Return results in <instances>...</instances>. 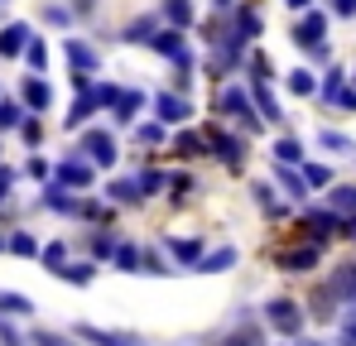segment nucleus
I'll return each mask as SVG.
<instances>
[{
  "mask_svg": "<svg viewBox=\"0 0 356 346\" xmlns=\"http://www.w3.org/2000/svg\"><path fill=\"white\" fill-rule=\"evenodd\" d=\"M44 207H54V212H77V197H67V188L54 183V188H44Z\"/></svg>",
  "mask_w": 356,
  "mask_h": 346,
  "instance_id": "27",
  "label": "nucleus"
},
{
  "mask_svg": "<svg viewBox=\"0 0 356 346\" xmlns=\"http://www.w3.org/2000/svg\"><path fill=\"white\" fill-rule=\"evenodd\" d=\"M5 250H10V255H39L34 236H24V231H19V236H10V240H5Z\"/></svg>",
  "mask_w": 356,
  "mask_h": 346,
  "instance_id": "42",
  "label": "nucleus"
},
{
  "mask_svg": "<svg viewBox=\"0 0 356 346\" xmlns=\"http://www.w3.org/2000/svg\"><path fill=\"white\" fill-rule=\"evenodd\" d=\"M135 140H140V145H164V125H159V120H149V125H140V130H135Z\"/></svg>",
  "mask_w": 356,
  "mask_h": 346,
  "instance_id": "44",
  "label": "nucleus"
},
{
  "mask_svg": "<svg viewBox=\"0 0 356 346\" xmlns=\"http://www.w3.org/2000/svg\"><path fill=\"white\" fill-rule=\"evenodd\" d=\"M250 77L255 82H270V58L265 53H250Z\"/></svg>",
  "mask_w": 356,
  "mask_h": 346,
  "instance_id": "49",
  "label": "nucleus"
},
{
  "mask_svg": "<svg viewBox=\"0 0 356 346\" xmlns=\"http://www.w3.org/2000/svg\"><path fill=\"white\" fill-rule=\"evenodd\" d=\"M217 111H222V115H236V120L245 125V130H250V135H255V130L265 125V120L255 115V106H250V97H245L241 87H222V97H217Z\"/></svg>",
  "mask_w": 356,
  "mask_h": 346,
  "instance_id": "4",
  "label": "nucleus"
},
{
  "mask_svg": "<svg viewBox=\"0 0 356 346\" xmlns=\"http://www.w3.org/2000/svg\"><path fill=\"white\" fill-rule=\"evenodd\" d=\"M303 231H308V245H323V240H332V236H342V217L327 207V212H308L303 217Z\"/></svg>",
  "mask_w": 356,
  "mask_h": 346,
  "instance_id": "6",
  "label": "nucleus"
},
{
  "mask_svg": "<svg viewBox=\"0 0 356 346\" xmlns=\"http://www.w3.org/2000/svg\"><path fill=\"white\" fill-rule=\"evenodd\" d=\"M236 34H241V39H255V34H260V15H255V5H241V10H236Z\"/></svg>",
  "mask_w": 356,
  "mask_h": 346,
  "instance_id": "32",
  "label": "nucleus"
},
{
  "mask_svg": "<svg viewBox=\"0 0 356 346\" xmlns=\"http://www.w3.org/2000/svg\"><path fill=\"white\" fill-rule=\"evenodd\" d=\"M332 15H342V19H352V15H356V0H332Z\"/></svg>",
  "mask_w": 356,
  "mask_h": 346,
  "instance_id": "55",
  "label": "nucleus"
},
{
  "mask_svg": "<svg viewBox=\"0 0 356 346\" xmlns=\"http://www.w3.org/2000/svg\"><path fill=\"white\" fill-rule=\"evenodd\" d=\"M111 260H116V270H130V274H140V250H135V245H120V240H116Z\"/></svg>",
  "mask_w": 356,
  "mask_h": 346,
  "instance_id": "35",
  "label": "nucleus"
},
{
  "mask_svg": "<svg viewBox=\"0 0 356 346\" xmlns=\"http://www.w3.org/2000/svg\"><path fill=\"white\" fill-rule=\"evenodd\" d=\"M19 135H24V145H29V149H39V145H44V125H39L34 115H24V120H19Z\"/></svg>",
  "mask_w": 356,
  "mask_h": 346,
  "instance_id": "40",
  "label": "nucleus"
},
{
  "mask_svg": "<svg viewBox=\"0 0 356 346\" xmlns=\"http://www.w3.org/2000/svg\"><path fill=\"white\" fill-rule=\"evenodd\" d=\"M327 202H332V212H337V217H356V188H352V183L332 188V197H327Z\"/></svg>",
  "mask_w": 356,
  "mask_h": 346,
  "instance_id": "25",
  "label": "nucleus"
},
{
  "mask_svg": "<svg viewBox=\"0 0 356 346\" xmlns=\"http://www.w3.org/2000/svg\"><path fill=\"white\" fill-rule=\"evenodd\" d=\"M337 346H356V308L342 318V332H337Z\"/></svg>",
  "mask_w": 356,
  "mask_h": 346,
  "instance_id": "48",
  "label": "nucleus"
},
{
  "mask_svg": "<svg viewBox=\"0 0 356 346\" xmlns=\"http://www.w3.org/2000/svg\"><path fill=\"white\" fill-rule=\"evenodd\" d=\"M265 327L280 332V337H298L303 332V308L294 298H270L265 303Z\"/></svg>",
  "mask_w": 356,
  "mask_h": 346,
  "instance_id": "1",
  "label": "nucleus"
},
{
  "mask_svg": "<svg viewBox=\"0 0 356 346\" xmlns=\"http://www.w3.org/2000/svg\"><path fill=\"white\" fill-rule=\"evenodd\" d=\"M275 159H280V164H289V169H294L298 159H303V145H298V140H275Z\"/></svg>",
  "mask_w": 356,
  "mask_h": 346,
  "instance_id": "37",
  "label": "nucleus"
},
{
  "mask_svg": "<svg viewBox=\"0 0 356 346\" xmlns=\"http://www.w3.org/2000/svg\"><path fill=\"white\" fill-rule=\"evenodd\" d=\"M0 250H5V236H0Z\"/></svg>",
  "mask_w": 356,
  "mask_h": 346,
  "instance_id": "60",
  "label": "nucleus"
},
{
  "mask_svg": "<svg viewBox=\"0 0 356 346\" xmlns=\"http://www.w3.org/2000/svg\"><path fill=\"white\" fill-rule=\"evenodd\" d=\"M303 183H308V188H327V183H332V169H323V164H308V169H303Z\"/></svg>",
  "mask_w": 356,
  "mask_h": 346,
  "instance_id": "43",
  "label": "nucleus"
},
{
  "mask_svg": "<svg viewBox=\"0 0 356 346\" xmlns=\"http://www.w3.org/2000/svg\"><path fill=\"white\" fill-rule=\"evenodd\" d=\"M332 101H337L342 111H356V87H337V92H332Z\"/></svg>",
  "mask_w": 356,
  "mask_h": 346,
  "instance_id": "52",
  "label": "nucleus"
},
{
  "mask_svg": "<svg viewBox=\"0 0 356 346\" xmlns=\"http://www.w3.org/2000/svg\"><path fill=\"white\" fill-rule=\"evenodd\" d=\"M255 115L260 120H284V111H280V101H275V92H270V82H255Z\"/></svg>",
  "mask_w": 356,
  "mask_h": 346,
  "instance_id": "14",
  "label": "nucleus"
},
{
  "mask_svg": "<svg viewBox=\"0 0 356 346\" xmlns=\"http://www.w3.org/2000/svg\"><path fill=\"white\" fill-rule=\"evenodd\" d=\"M97 111V101H92V92H77V101H72V111H67V130H77L87 115Z\"/></svg>",
  "mask_w": 356,
  "mask_h": 346,
  "instance_id": "33",
  "label": "nucleus"
},
{
  "mask_svg": "<svg viewBox=\"0 0 356 346\" xmlns=\"http://www.w3.org/2000/svg\"><path fill=\"white\" fill-rule=\"evenodd\" d=\"M29 346H72V342H67V337H58V332H44V327H39V332L29 337Z\"/></svg>",
  "mask_w": 356,
  "mask_h": 346,
  "instance_id": "50",
  "label": "nucleus"
},
{
  "mask_svg": "<svg viewBox=\"0 0 356 346\" xmlns=\"http://www.w3.org/2000/svg\"><path fill=\"white\" fill-rule=\"evenodd\" d=\"M308 313H313L318 322H332V318H337V298H332V288H327V284L308 298Z\"/></svg>",
  "mask_w": 356,
  "mask_h": 346,
  "instance_id": "18",
  "label": "nucleus"
},
{
  "mask_svg": "<svg viewBox=\"0 0 356 346\" xmlns=\"http://www.w3.org/2000/svg\"><path fill=\"white\" fill-rule=\"evenodd\" d=\"M169 250H174L178 265H197L202 260V240H169Z\"/></svg>",
  "mask_w": 356,
  "mask_h": 346,
  "instance_id": "31",
  "label": "nucleus"
},
{
  "mask_svg": "<svg viewBox=\"0 0 356 346\" xmlns=\"http://www.w3.org/2000/svg\"><path fill=\"white\" fill-rule=\"evenodd\" d=\"M140 274H169V270H164V260L154 250H140Z\"/></svg>",
  "mask_w": 356,
  "mask_h": 346,
  "instance_id": "46",
  "label": "nucleus"
},
{
  "mask_svg": "<svg viewBox=\"0 0 356 346\" xmlns=\"http://www.w3.org/2000/svg\"><path fill=\"white\" fill-rule=\"evenodd\" d=\"M232 265H236V245H222V250H212V255L197 260L202 274H222V270H232Z\"/></svg>",
  "mask_w": 356,
  "mask_h": 346,
  "instance_id": "17",
  "label": "nucleus"
},
{
  "mask_svg": "<svg viewBox=\"0 0 356 346\" xmlns=\"http://www.w3.org/2000/svg\"><path fill=\"white\" fill-rule=\"evenodd\" d=\"M202 140H207V154H217V159H222V164H227L232 173L245 169V140L227 135L222 125H207V135H202Z\"/></svg>",
  "mask_w": 356,
  "mask_h": 346,
  "instance_id": "2",
  "label": "nucleus"
},
{
  "mask_svg": "<svg viewBox=\"0 0 356 346\" xmlns=\"http://www.w3.org/2000/svg\"><path fill=\"white\" fill-rule=\"evenodd\" d=\"M0 346H24L19 337H15V327H5V318H0Z\"/></svg>",
  "mask_w": 356,
  "mask_h": 346,
  "instance_id": "56",
  "label": "nucleus"
},
{
  "mask_svg": "<svg viewBox=\"0 0 356 346\" xmlns=\"http://www.w3.org/2000/svg\"><path fill=\"white\" fill-rule=\"evenodd\" d=\"M323 34H327V15H318V10L303 15V19L294 24V44L298 49H323Z\"/></svg>",
  "mask_w": 356,
  "mask_h": 346,
  "instance_id": "7",
  "label": "nucleus"
},
{
  "mask_svg": "<svg viewBox=\"0 0 356 346\" xmlns=\"http://www.w3.org/2000/svg\"><path fill=\"white\" fill-rule=\"evenodd\" d=\"M327 288H332L337 303H352V308H356V265H337L332 279H327Z\"/></svg>",
  "mask_w": 356,
  "mask_h": 346,
  "instance_id": "12",
  "label": "nucleus"
},
{
  "mask_svg": "<svg viewBox=\"0 0 356 346\" xmlns=\"http://www.w3.org/2000/svg\"><path fill=\"white\" fill-rule=\"evenodd\" d=\"M77 154H87V164L92 169H111L116 164V140L106 135V130H82V145H77Z\"/></svg>",
  "mask_w": 356,
  "mask_h": 346,
  "instance_id": "3",
  "label": "nucleus"
},
{
  "mask_svg": "<svg viewBox=\"0 0 356 346\" xmlns=\"http://www.w3.org/2000/svg\"><path fill=\"white\" fill-rule=\"evenodd\" d=\"M222 346H265V332L255 327V322H241L236 332H227V342Z\"/></svg>",
  "mask_w": 356,
  "mask_h": 346,
  "instance_id": "23",
  "label": "nucleus"
},
{
  "mask_svg": "<svg viewBox=\"0 0 356 346\" xmlns=\"http://www.w3.org/2000/svg\"><path fill=\"white\" fill-rule=\"evenodd\" d=\"M169 188H174V197H188V192H193L197 183H193L188 173H174V178H169Z\"/></svg>",
  "mask_w": 356,
  "mask_h": 346,
  "instance_id": "51",
  "label": "nucleus"
},
{
  "mask_svg": "<svg viewBox=\"0 0 356 346\" xmlns=\"http://www.w3.org/2000/svg\"><path fill=\"white\" fill-rule=\"evenodd\" d=\"M63 284H92L97 279V265L92 260H82V265H63V270H54Z\"/></svg>",
  "mask_w": 356,
  "mask_h": 346,
  "instance_id": "22",
  "label": "nucleus"
},
{
  "mask_svg": "<svg viewBox=\"0 0 356 346\" xmlns=\"http://www.w3.org/2000/svg\"><path fill=\"white\" fill-rule=\"evenodd\" d=\"M154 29H159V19H149V15H145V19H135L120 39H125V44H149V39H154Z\"/></svg>",
  "mask_w": 356,
  "mask_h": 346,
  "instance_id": "28",
  "label": "nucleus"
},
{
  "mask_svg": "<svg viewBox=\"0 0 356 346\" xmlns=\"http://www.w3.org/2000/svg\"><path fill=\"white\" fill-rule=\"evenodd\" d=\"M111 250H116V236H111V231L102 226L97 236H92V255H111Z\"/></svg>",
  "mask_w": 356,
  "mask_h": 346,
  "instance_id": "47",
  "label": "nucleus"
},
{
  "mask_svg": "<svg viewBox=\"0 0 356 346\" xmlns=\"http://www.w3.org/2000/svg\"><path fill=\"white\" fill-rule=\"evenodd\" d=\"M212 5H217V10H227V5H232V0H212Z\"/></svg>",
  "mask_w": 356,
  "mask_h": 346,
  "instance_id": "59",
  "label": "nucleus"
},
{
  "mask_svg": "<svg viewBox=\"0 0 356 346\" xmlns=\"http://www.w3.org/2000/svg\"><path fill=\"white\" fill-rule=\"evenodd\" d=\"M44 265H49V270H63V265H67V245H63V240H49V245H44Z\"/></svg>",
  "mask_w": 356,
  "mask_h": 346,
  "instance_id": "41",
  "label": "nucleus"
},
{
  "mask_svg": "<svg viewBox=\"0 0 356 346\" xmlns=\"http://www.w3.org/2000/svg\"><path fill=\"white\" fill-rule=\"evenodd\" d=\"M29 178H39V183H44V178H49V164H44V159H29Z\"/></svg>",
  "mask_w": 356,
  "mask_h": 346,
  "instance_id": "57",
  "label": "nucleus"
},
{
  "mask_svg": "<svg viewBox=\"0 0 356 346\" xmlns=\"http://www.w3.org/2000/svg\"><path fill=\"white\" fill-rule=\"evenodd\" d=\"M174 154H178V159H202V154H207V140H202L197 130H178Z\"/></svg>",
  "mask_w": 356,
  "mask_h": 346,
  "instance_id": "16",
  "label": "nucleus"
},
{
  "mask_svg": "<svg viewBox=\"0 0 356 346\" xmlns=\"http://www.w3.org/2000/svg\"><path fill=\"white\" fill-rule=\"evenodd\" d=\"M275 178H280V188H284L289 197H303V192H308V183H303V173H294L289 164H280V169H275Z\"/></svg>",
  "mask_w": 356,
  "mask_h": 346,
  "instance_id": "30",
  "label": "nucleus"
},
{
  "mask_svg": "<svg viewBox=\"0 0 356 346\" xmlns=\"http://www.w3.org/2000/svg\"><path fill=\"white\" fill-rule=\"evenodd\" d=\"M323 149H342V154H347V149H352V140H347V135H332V130H323Z\"/></svg>",
  "mask_w": 356,
  "mask_h": 346,
  "instance_id": "53",
  "label": "nucleus"
},
{
  "mask_svg": "<svg viewBox=\"0 0 356 346\" xmlns=\"http://www.w3.org/2000/svg\"><path fill=\"white\" fill-rule=\"evenodd\" d=\"M145 106V97L135 92V87H125V92H116V101H111V111H116V120L125 125V120H135V111Z\"/></svg>",
  "mask_w": 356,
  "mask_h": 346,
  "instance_id": "19",
  "label": "nucleus"
},
{
  "mask_svg": "<svg viewBox=\"0 0 356 346\" xmlns=\"http://www.w3.org/2000/svg\"><path fill=\"white\" fill-rule=\"evenodd\" d=\"M149 49H154V53H164V58H178V53H188V49H183V29H154V39H149Z\"/></svg>",
  "mask_w": 356,
  "mask_h": 346,
  "instance_id": "15",
  "label": "nucleus"
},
{
  "mask_svg": "<svg viewBox=\"0 0 356 346\" xmlns=\"http://www.w3.org/2000/svg\"><path fill=\"white\" fill-rule=\"evenodd\" d=\"M24 63H29L34 72H44V67H49V44H44V39H29V44H24Z\"/></svg>",
  "mask_w": 356,
  "mask_h": 346,
  "instance_id": "34",
  "label": "nucleus"
},
{
  "mask_svg": "<svg viewBox=\"0 0 356 346\" xmlns=\"http://www.w3.org/2000/svg\"><path fill=\"white\" fill-rule=\"evenodd\" d=\"M92 178H97V173H92L87 159H67V164H58V183L67 188V192H77V188L87 192V188H92Z\"/></svg>",
  "mask_w": 356,
  "mask_h": 346,
  "instance_id": "10",
  "label": "nucleus"
},
{
  "mask_svg": "<svg viewBox=\"0 0 356 346\" xmlns=\"http://www.w3.org/2000/svg\"><path fill=\"white\" fill-rule=\"evenodd\" d=\"M67 63H72V72H82V77H92V72H97V53H92L87 44H77V39L67 44Z\"/></svg>",
  "mask_w": 356,
  "mask_h": 346,
  "instance_id": "20",
  "label": "nucleus"
},
{
  "mask_svg": "<svg viewBox=\"0 0 356 346\" xmlns=\"http://www.w3.org/2000/svg\"><path fill=\"white\" fill-rule=\"evenodd\" d=\"M24 115H29V111H24L19 101H10V97H5V101H0V130H15Z\"/></svg>",
  "mask_w": 356,
  "mask_h": 346,
  "instance_id": "38",
  "label": "nucleus"
},
{
  "mask_svg": "<svg viewBox=\"0 0 356 346\" xmlns=\"http://www.w3.org/2000/svg\"><path fill=\"white\" fill-rule=\"evenodd\" d=\"M49 101H54V92H49V82L44 77H24V92H19V106L29 115H39V111H49Z\"/></svg>",
  "mask_w": 356,
  "mask_h": 346,
  "instance_id": "9",
  "label": "nucleus"
},
{
  "mask_svg": "<svg viewBox=\"0 0 356 346\" xmlns=\"http://www.w3.org/2000/svg\"><path fill=\"white\" fill-rule=\"evenodd\" d=\"M10 188H15V173L0 164V207H5V192H10Z\"/></svg>",
  "mask_w": 356,
  "mask_h": 346,
  "instance_id": "54",
  "label": "nucleus"
},
{
  "mask_svg": "<svg viewBox=\"0 0 356 346\" xmlns=\"http://www.w3.org/2000/svg\"><path fill=\"white\" fill-rule=\"evenodd\" d=\"M289 92H294V97H313V92H318V82H313V72H308V67L289 72Z\"/></svg>",
  "mask_w": 356,
  "mask_h": 346,
  "instance_id": "36",
  "label": "nucleus"
},
{
  "mask_svg": "<svg viewBox=\"0 0 356 346\" xmlns=\"http://www.w3.org/2000/svg\"><path fill=\"white\" fill-rule=\"evenodd\" d=\"M29 44V24H5L0 29V58H19Z\"/></svg>",
  "mask_w": 356,
  "mask_h": 346,
  "instance_id": "13",
  "label": "nucleus"
},
{
  "mask_svg": "<svg viewBox=\"0 0 356 346\" xmlns=\"http://www.w3.org/2000/svg\"><path fill=\"white\" fill-rule=\"evenodd\" d=\"M135 188H140V197H154V192H164V188H169V173L145 169L140 178H135Z\"/></svg>",
  "mask_w": 356,
  "mask_h": 346,
  "instance_id": "26",
  "label": "nucleus"
},
{
  "mask_svg": "<svg viewBox=\"0 0 356 346\" xmlns=\"http://www.w3.org/2000/svg\"><path fill=\"white\" fill-rule=\"evenodd\" d=\"M77 217H92V222H111V207H102V202H77Z\"/></svg>",
  "mask_w": 356,
  "mask_h": 346,
  "instance_id": "45",
  "label": "nucleus"
},
{
  "mask_svg": "<svg viewBox=\"0 0 356 346\" xmlns=\"http://www.w3.org/2000/svg\"><path fill=\"white\" fill-rule=\"evenodd\" d=\"M250 192H255V202H260L265 217H284V202H275V188H270V183H255Z\"/></svg>",
  "mask_w": 356,
  "mask_h": 346,
  "instance_id": "29",
  "label": "nucleus"
},
{
  "mask_svg": "<svg viewBox=\"0 0 356 346\" xmlns=\"http://www.w3.org/2000/svg\"><path fill=\"white\" fill-rule=\"evenodd\" d=\"M164 15H169V24H174V29H188V24L197 19V10H193L188 0H164Z\"/></svg>",
  "mask_w": 356,
  "mask_h": 346,
  "instance_id": "24",
  "label": "nucleus"
},
{
  "mask_svg": "<svg viewBox=\"0 0 356 346\" xmlns=\"http://www.w3.org/2000/svg\"><path fill=\"white\" fill-rule=\"evenodd\" d=\"M0 313H15V318H24V313H34V303H29L24 293H0Z\"/></svg>",
  "mask_w": 356,
  "mask_h": 346,
  "instance_id": "39",
  "label": "nucleus"
},
{
  "mask_svg": "<svg viewBox=\"0 0 356 346\" xmlns=\"http://www.w3.org/2000/svg\"><path fill=\"white\" fill-rule=\"evenodd\" d=\"M72 332H77V342H92V346H135V337H125V332H106V327H92V322H77Z\"/></svg>",
  "mask_w": 356,
  "mask_h": 346,
  "instance_id": "11",
  "label": "nucleus"
},
{
  "mask_svg": "<svg viewBox=\"0 0 356 346\" xmlns=\"http://www.w3.org/2000/svg\"><path fill=\"white\" fill-rule=\"evenodd\" d=\"M318 260H323V245H294V250H275V270H284V274L318 270Z\"/></svg>",
  "mask_w": 356,
  "mask_h": 346,
  "instance_id": "5",
  "label": "nucleus"
},
{
  "mask_svg": "<svg viewBox=\"0 0 356 346\" xmlns=\"http://www.w3.org/2000/svg\"><path fill=\"white\" fill-rule=\"evenodd\" d=\"M154 115H159V125H183V120L193 115V106H188L178 92H159V97H154Z\"/></svg>",
  "mask_w": 356,
  "mask_h": 346,
  "instance_id": "8",
  "label": "nucleus"
},
{
  "mask_svg": "<svg viewBox=\"0 0 356 346\" xmlns=\"http://www.w3.org/2000/svg\"><path fill=\"white\" fill-rule=\"evenodd\" d=\"M284 5H289V10H308L313 0H284Z\"/></svg>",
  "mask_w": 356,
  "mask_h": 346,
  "instance_id": "58",
  "label": "nucleus"
},
{
  "mask_svg": "<svg viewBox=\"0 0 356 346\" xmlns=\"http://www.w3.org/2000/svg\"><path fill=\"white\" fill-rule=\"evenodd\" d=\"M106 197H111V202H125V207H135V202H145V197H140V188H135V183H130V178H111V183H106Z\"/></svg>",
  "mask_w": 356,
  "mask_h": 346,
  "instance_id": "21",
  "label": "nucleus"
}]
</instances>
